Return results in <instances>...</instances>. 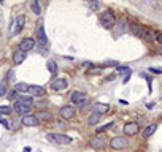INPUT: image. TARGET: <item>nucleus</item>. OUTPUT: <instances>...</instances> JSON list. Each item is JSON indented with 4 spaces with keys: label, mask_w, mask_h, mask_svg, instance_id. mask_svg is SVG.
<instances>
[{
    "label": "nucleus",
    "mask_w": 162,
    "mask_h": 152,
    "mask_svg": "<svg viewBox=\"0 0 162 152\" xmlns=\"http://www.w3.org/2000/svg\"><path fill=\"white\" fill-rule=\"evenodd\" d=\"M46 67H48V70H49V73H51V74L57 73V67H56L54 60H48V62H46Z\"/></svg>",
    "instance_id": "25"
},
{
    "label": "nucleus",
    "mask_w": 162,
    "mask_h": 152,
    "mask_svg": "<svg viewBox=\"0 0 162 152\" xmlns=\"http://www.w3.org/2000/svg\"><path fill=\"white\" fill-rule=\"evenodd\" d=\"M0 124L5 125V128H10V124H8V121H6V119H0Z\"/></svg>",
    "instance_id": "30"
},
{
    "label": "nucleus",
    "mask_w": 162,
    "mask_h": 152,
    "mask_svg": "<svg viewBox=\"0 0 162 152\" xmlns=\"http://www.w3.org/2000/svg\"><path fill=\"white\" fill-rule=\"evenodd\" d=\"M110 111V105H107V103H95L94 105V113L97 114H107Z\"/></svg>",
    "instance_id": "12"
},
{
    "label": "nucleus",
    "mask_w": 162,
    "mask_h": 152,
    "mask_svg": "<svg viewBox=\"0 0 162 152\" xmlns=\"http://www.w3.org/2000/svg\"><path fill=\"white\" fill-rule=\"evenodd\" d=\"M70 100H72L73 105H80V103H83L84 100H86V95H84L83 92H73L72 97H70Z\"/></svg>",
    "instance_id": "13"
},
{
    "label": "nucleus",
    "mask_w": 162,
    "mask_h": 152,
    "mask_svg": "<svg viewBox=\"0 0 162 152\" xmlns=\"http://www.w3.org/2000/svg\"><path fill=\"white\" fill-rule=\"evenodd\" d=\"M126 30H127V24H126V22H119L115 32H116V35H121V33H124Z\"/></svg>",
    "instance_id": "26"
},
{
    "label": "nucleus",
    "mask_w": 162,
    "mask_h": 152,
    "mask_svg": "<svg viewBox=\"0 0 162 152\" xmlns=\"http://www.w3.org/2000/svg\"><path fill=\"white\" fill-rule=\"evenodd\" d=\"M100 24L105 27V29L111 30V29H113V27L116 25V18H115V15H113V13H111L110 10L103 11L102 15H100Z\"/></svg>",
    "instance_id": "1"
},
{
    "label": "nucleus",
    "mask_w": 162,
    "mask_h": 152,
    "mask_svg": "<svg viewBox=\"0 0 162 152\" xmlns=\"http://www.w3.org/2000/svg\"><path fill=\"white\" fill-rule=\"evenodd\" d=\"M91 146H92L94 149H97V150L103 149L105 146H107V138H105L103 135H97V136H94L92 140H91Z\"/></svg>",
    "instance_id": "5"
},
{
    "label": "nucleus",
    "mask_w": 162,
    "mask_h": 152,
    "mask_svg": "<svg viewBox=\"0 0 162 152\" xmlns=\"http://www.w3.org/2000/svg\"><path fill=\"white\" fill-rule=\"evenodd\" d=\"M15 91L16 92H29L30 91V86L27 84V82H18L15 86Z\"/></svg>",
    "instance_id": "19"
},
{
    "label": "nucleus",
    "mask_w": 162,
    "mask_h": 152,
    "mask_svg": "<svg viewBox=\"0 0 162 152\" xmlns=\"http://www.w3.org/2000/svg\"><path fill=\"white\" fill-rule=\"evenodd\" d=\"M51 89L54 92H60V91H64V89H67V79L64 78H57V79H54L51 82Z\"/></svg>",
    "instance_id": "7"
},
{
    "label": "nucleus",
    "mask_w": 162,
    "mask_h": 152,
    "mask_svg": "<svg viewBox=\"0 0 162 152\" xmlns=\"http://www.w3.org/2000/svg\"><path fill=\"white\" fill-rule=\"evenodd\" d=\"M15 111L18 113V114H27L30 111V108L29 106H26V105H22V103H15Z\"/></svg>",
    "instance_id": "17"
},
{
    "label": "nucleus",
    "mask_w": 162,
    "mask_h": 152,
    "mask_svg": "<svg viewBox=\"0 0 162 152\" xmlns=\"http://www.w3.org/2000/svg\"><path fill=\"white\" fill-rule=\"evenodd\" d=\"M129 30H130L135 37H138V38H143L145 33H146V29H145L143 25H140V24H130V25H129Z\"/></svg>",
    "instance_id": "9"
},
{
    "label": "nucleus",
    "mask_w": 162,
    "mask_h": 152,
    "mask_svg": "<svg viewBox=\"0 0 162 152\" xmlns=\"http://www.w3.org/2000/svg\"><path fill=\"white\" fill-rule=\"evenodd\" d=\"M24 60H26V52H22V51H16L15 54H13V62H15L16 65L22 64Z\"/></svg>",
    "instance_id": "16"
},
{
    "label": "nucleus",
    "mask_w": 162,
    "mask_h": 152,
    "mask_svg": "<svg viewBox=\"0 0 162 152\" xmlns=\"http://www.w3.org/2000/svg\"><path fill=\"white\" fill-rule=\"evenodd\" d=\"M100 117H102L100 114H97V113L92 111V114L88 117V124L89 125H95V124H98V121H100Z\"/></svg>",
    "instance_id": "21"
},
{
    "label": "nucleus",
    "mask_w": 162,
    "mask_h": 152,
    "mask_svg": "<svg viewBox=\"0 0 162 152\" xmlns=\"http://www.w3.org/2000/svg\"><path fill=\"white\" fill-rule=\"evenodd\" d=\"M33 46H35V40H33V38H24V40L19 43V51L27 52V51H30Z\"/></svg>",
    "instance_id": "10"
},
{
    "label": "nucleus",
    "mask_w": 162,
    "mask_h": 152,
    "mask_svg": "<svg viewBox=\"0 0 162 152\" xmlns=\"http://www.w3.org/2000/svg\"><path fill=\"white\" fill-rule=\"evenodd\" d=\"M6 94V89H5V86H2V84H0V97H2V95H5Z\"/></svg>",
    "instance_id": "32"
},
{
    "label": "nucleus",
    "mask_w": 162,
    "mask_h": 152,
    "mask_svg": "<svg viewBox=\"0 0 162 152\" xmlns=\"http://www.w3.org/2000/svg\"><path fill=\"white\" fill-rule=\"evenodd\" d=\"M138 130H140V127H138L137 122H127L124 125V135L126 136H133V135L138 133Z\"/></svg>",
    "instance_id": "6"
},
{
    "label": "nucleus",
    "mask_w": 162,
    "mask_h": 152,
    "mask_svg": "<svg viewBox=\"0 0 162 152\" xmlns=\"http://www.w3.org/2000/svg\"><path fill=\"white\" fill-rule=\"evenodd\" d=\"M59 114L62 119H73L75 114H76V108L73 105H67V106H62L59 109Z\"/></svg>",
    "instance_id": "4"
},
{
    "label": "nucleus",
    "mask_w": 162,
    "mask_h": 152,
    "mask_svg": "<svg viewBox=\"0 0 162 152\" xmlns=\"http://www.w3.org/2000/svg\"><path fill=\"white\" fill-rule=\"evenodd\" d=\"M37 119L46 122V121H51V119H53V116L49 114V113H46V111H40V113H37Z\"/></svg>",
    "instance_id": "22"
},
{
    "label": "nucleus",
    "mask_w": 162,
    "mask_h": 152,
    "mask_svg": "<svg viewBox=\"0 0 162 152\" xmlns=\"http://www.w3.org/2000/svg\"><path fill=\"white\" fill-rule=\"evenodd\" d=\"M118 71L122 73V74H126L124 78H130V74H132V70H130L129 67H121V65H118Z\"/></svg>",
    "instance_id": "24"
},
{
    "label": "nucleus",
    "mask_w": 162,
    "mask_h": 152,
    "mask_svg": "<svg viewBox=\"0 0 162 152\" xmlns=\"http://www.w3.org/2000/svg\"><path fill=\"white\" fill-rule=\"evenodd\" d=\"M110 127H113V122H108V124H105V125H102V127H98L95 132H97V135H102L103 132H107V130L110 128Z\"/></svg>",
    "instance_id": "27"
},
{
    "label": "nucleus",
    "mask_w": 162,
    "mask_h": 152,
    "mask_svg": "<svg viewBox=\"0 0 162 152\" xmlns=\"http://www.w3.org/2000/svg\"><path fill=\"white\" fill-rule=\"evenodd\" d=\"M22 124L26 127H38L40 125V121L37 119V116H33V114H27L22 117Z\"/></svg>",
    "instance_id": "8"
},
{
    "label": "nucleus",
    "mask_w": 162,
    "mask_h": 152,
    "mask_svg": "<svg viewBox=\"0 0 162 152\" xmlns=\"http://www.w3.org/2000/svg\"><path fill=\"white\" fill-rule=\"evenodd\" d=\"M156 41L162 45V33H157V35H156Z\"/></svg>",
    "instance_id": "33"
},
{
    "label": "nucleus",
    "mask_w": 162,
    "mask_h": 152,
    "mask_svg": "<svg viewBox=\"0 0 162 152\" xmlns=\"http://www.w3.org/2000/svg\"><path fill=\"white\" fill-rule=\"evenodd\" d=\"M156 128H157V125H156V124H151V125H148L145 130H143V138H150L154 132H156Z\"/></svg>",
    "instance_id": "18"
},
{
    "label": "nucleus",
    "mask_w": 162,
    "mask_h": 152,
    "mask_svg": "<svg viewBox=\"0 0 162 152\" xmlns=\"http://www.w3.org/2000/svg\"><path fill=\"white\" fill-rule=\"evenodd\" d=\"M11 114V108L10 106H0V116H6Z\"/></svg>",
    "instance_id": "28"
},
{
    "label": "nucleus",
    "mask_w": 162,
    "mask_h": 152,
    "mask_svg": "<svg viewBox=\"0 0 162 152\" xmlns=\"http://www.w3.org/2000/svg\"><path fill=\"white\" fill-rule=\"evenodd\" d=\"M110 146H111V149H115V150H121V149H126L129 146V141L126 140L124 136H115V138H111V140H110Z\"/></svg>",
    "instance_id": "3"
},
{
    "label": "nucleus",
    "mask_w": 162,
    "mask_h": 152,
    "mask_svg": "<svg viewBox=\"0 0 162 152\" xmlns=\"http://www.w3.org/2000/svg\"><path fill=\"white\" fill-rule=\"evenodd\" d=\"M89 6H91L92 10H97V8H98V3H97V2H91V3H89Z\"/></svg>",
    "instance_id": "31"
},
{
    "label": "nucleus",
    "mask_w": 162,
    "mask_h": 152,
    "mask_svg": "<svg viewBox=\"0 0 162 152\" xmlns=\"http://www.w3.org/2000/svg\"><path fill=\"white\" fill-rule=\"evenodd\" d=\"M24 24H26V18L24 16H18L16 21H15V32L19 33L21 30L24 29Z\"/></svg>",
    "instance_id": "14"
},
{
    "label": "nucleus",
    "mask_w": 162,
    "mask_h": 152,
    "mask_svg": "<svg viewBox=\"0 0 162 152\" xmlns=\"http://www.w3.org/2000/svg\"><path fill=\"white\" fill-rule=\"evenodd\" d=\"M150 71H151V73H156V74H160V73H162V68H154V67H151Z\"/></svg>",
    "instance_id": "29"
},
{
    "label": "nucleus",
    "mask_w": 162,
    "mask_h": 152,
    "mask_svg": "<svg viewBox=\"0 0 162 152\" xmlns=\"http://www.w3.org/2000/svg\"><path fill=\"white\" fill-rule=\"evenodd\" d=\"M29 94L33 95V97H43L45 95V89L41 87V86H30Z\"/></svg>",
    "instance_id": "15"
},
{
    "label": "nucleus",
    "mask_w": 162,
    "mask_h": 152,
    "mask_svg": "<svg viewBox=\"0 0 162 152\" xmlns=\"http://www.w3.org/2000/svg\"><path fill=\"white\" fill-rule=\"evenodd\" d=\"M16 101H18V103H22V105L29 106V108L33 106V98H32V97H21V98H18Z\"/></svg>",
    "instance_id": "20"
},
{
    "label": "nucleus",
    "mask_w": 162,
    "mask_h": 152,
    "mask_svg": "<svg viewBox=\"0 0 162 152\" xmlns=\"http://www.w3.org/2000/svg\"><path fill=\"white\" fill-rule=\"evenodd\" d=\"M46 138L53 144H60V146H67V144L72 143V138L67 135H62V133H48Z\"/></svg>",
    "instance_id": "2"
},
{
    "label": "nucleus",
    "mask_w": 162,
    "mask_h": 152,
    "mask_svg": "<svg viewBox=\"0 0 162 152\" xmlns=\"http://www.w3.org/2000/svg\"><path fill=\"white\" fill-rule=\"evenodd\" d=\"M37 38H38V43H40L41 46H46L48 38H46V32H45V27H43V25L38 27V30H37Z\"/></svg>",
    "instance_id": "11"
},
{
    "label": "nucleus",
    "mask_w": 162,
    "mask_h": 152,
    "mask_svg": "<svg viewBox=\"0 0 162 152\" xmlns=\"http://www.w3.org/2000/svg\"><path fill=\"white\" fill-rule=\"evenodd\" d=\"M30 10L35 13V15H41V8H40V3L37 2V0H33V2H30Z\"/></svg>",
    "instance_id": "23"
}]
</instances>
